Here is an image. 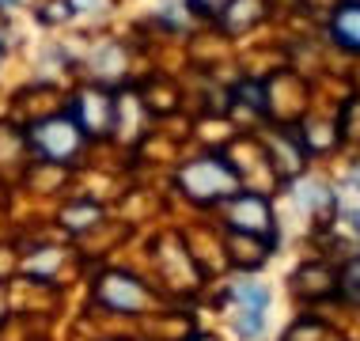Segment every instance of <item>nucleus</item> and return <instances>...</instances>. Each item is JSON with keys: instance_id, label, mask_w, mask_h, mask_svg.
Returning a JSON list of instances; mask_svg holds the SVG:
<instances>
[{"instance_id": "nucleus-1", "label": "nucleus", "mask_w": 360, "mask_h": 341, "mask_svg": "<svg viewBox=\"0 0 360 341\" xmlns=\"http://www.w3.org/2000/svg\"><path fill=\"white\" fill-rule=\"evenodd\" d=\"M179 186L186 190L193 201H220V198H231V193L239 190V179L224 160L205 155V160H193L179 171Z\"/></svg>"}, {"instance_id": "nucleus-2", "label": "nucleus", "mask_w": 360, "mask_h": 341, "mask_svg": "<svg viewBox=\"0 0 360 341\" xmlns=\"http://www.w3.org/2000/svg\"><path fill=\"white\" fill-rule=\"evenodd\" d=\"M34 148L46 155V160H57V163H69L76 152L84 148V129L76 125L72 118H50L34 129Z\"/></svg>"}, {"instance_id": "nucleus-3", "label": "nucleus", "mask_w": 360, "mask_h": 341, "mask_svg": "<svg viewBox=\"0 0 360 341\" xmlns=\"http://www.w3.org/2000/svg\"><path fill=\"white\" fill-rule=\"evenodd\" d=\"M228 220L236 231H247V236H269L274 231V212H269V201L262 193H236Z\"/></svg>"}, {"instance_id": "nucleus-4", "label": "nucleus", "mask_w": 360, "mask_h": 341, "mask_svg": "<svg viewBox=\"0 0 360 341\" xmlns=\"http://www.w3.org/2000/svg\"><path fill=\"white\" fill-rule=\"evenodd\" d=\"M99 300L114 311H141L148 304V292H144L137 281L122 277V273H106L103 285H99Z\"/></svg>"}, {"instance_id": "nucleus-5", "label": "nucleus", "mask_w": 360, "mask_h": 341, "mask_svg": "<svg viewBox=\"0 0 360 341\" xmlns=\"http://www.w3.org/2000/svg\"><path fill=\"white\" fill-rule=\"evenodd\" d=\"M76 114H80V129L87 133H106L114 122V114H118V106H114V99H106V95L99 91H84L80 103H76Z\"/></svg>"}, {"instance_id": "nucleus-6", "label": "nucleus", "mask_w": 360, "mask_h": 341, "mask_svg": "<svg viewBox=\"0 0 360 341\" xmlns=\"http://www.w3.org/2000/svg\"><path fill=\"white\" fill-rule=\"evenodd\" d=\"M330 31L342 46L349 50H360V4H342L334 12V23H330Z\"/></svg>"}, {"instance_id": "nucleus-7", "label": "nucleus", "mask_w": 360, "mask_h": 341, "mask_svg": "<svg viewBox=\"0 0 360 341\" xmlns=\"http://www.w3.org/2000/svg\"><path fill=\"white\" fill-rule=\"evenodd\" d=\"M236 300H239V307H258V311H266L269 304V292L255 285V281H243V285H236Z\"/></svg>"}, {"instance_id": "nucleus-8", "label": "nucleus", "mask_w": 360, "mask_h": 341, "mask_svg": "<svg viewBox=\"0 0 360 341\" xmlns=\"http://www.w3.org/2000/svg\"><path fill=\"white\" fill-rule=\"evenodd\" d=\"M95 217H99L95 205H87V209H69L65 212V224H69V228H84V224H91Z\"/></svg>"}, {"instance_id": "nucleus-9", "label": "nucleus", "mask_w": 360, "mask_h": 341, "mask_svg": "<svg viewBox=\"0 0 360 341\" xmlns=\"http://www.w3.org/2000/svg\"><path fill=\"white\" fill-rule=\"evenodd\" d=\"M345 288H349V296L360 300V262H353V266L345 269Z\"/></svg>"}, {"instance_id": "nucleus-10", "label": "nucleus", "mask_w": 360, "mask_h": 341, "mask_svg": "<svg viewBox=\"0 0 360 341\" xmlns=\"http://www.w3.org/2000/svg\"><path fill=\"white\" fill-rule=\"evenodd\" d=\"M0 311H4V296H0Z\"/></svg>"}]
</instances>
